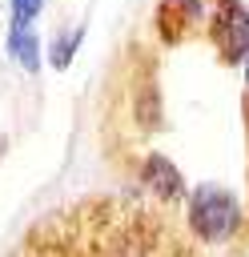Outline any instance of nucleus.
Returning a JSON list of instances; mask_svg holds the SVG:
<instances>
[{
  "instance_id": "423d86ee",
  "label": "nucleus",
  "mask_w": 249,
  "mask_h": 257,
  "mask_svg": "<svg viewBox=\"0 0 249 257\" xmlns=\"http://www.w3.org/2000/svg\"><path fill=\"white\" fill-rule=\"evenodd\" d=\"M84 36H88V24H72V28H56V32H52V40L44 44V64H48V68H56V72H64V68H72V60H76V52H80V44H84Z\"/></svg>"
},
{
  "instance_id": "f03ea898",
  "label": "nucleus",
  "mask_w": 249,
  "mask_h": 257,
  "mask_svg": "<svg viewBox=\"0 0 249 257\" xmlns=\"http://www.w3.org/2000/svg\"><path fill=\"white\" fill-rule=\"evenodd\" d=\"M209 40L221 56V64L241 68L249 56V4L245 0H209Z\"/></svg>"
},
{
  "instance_id": "1a4fd4ad",
  "label": "nucleus",
  "mask_w": 249,
  "mask_h": 257,
  "mask_svg": "<svg viewBox=\"0 0 249 257\" xmlns=\"http://www.w3.org/2000/svg\"><path fill=\"white\" fill-rule=\"evenodd\" d=\"M241 80H245V92H249V56L241 60Z\"/></svg>"
},
{
  "instance_id": "6e6552de",
  "label": "nucleus",
  "mask_w": 249,
  "mask_h": 257,
  "mask_svg": "<svg viewBox=\"0 0 249 257\" xmlns=\"http://www.w3.org/2000/svg\"><path fill=\"white\" fill-rule=\"evenodd\" d=\"M120 257H169V253H161V249H157V245H149V241H125Z\"/></svg>"
},
{
  "instance_id": "39448f33",
  "label": "nucleus",
  "mask_w": 249,
  "mask_h": 257,
  "mask_svg": "<svg viewBox=\"0 0 249 257\" xmlns=\"http://www.w3.org/2000/svg\"><path fill=\"white\" fill-rule=\"evenodd\" d=\"M4 52H8V60H12L20 72L36 76L40 64H44V40L36 36V24H8Z\"/></svg>"
},
{
  "instance_id": "7ed1b4c3",
  "label": "nucleus",
  "mask_w": 249,
  "mask_h": 257,
  "mask_svg": "<svg viewBox=\"0 0 249 257\" xmlns=\"http://www.w3.org/2000/svg\"><path fill=\"white\" fill-rule=\"evenodd\" d=\"M141 185H145V193H149L153 201H161V205H181V201L189 197L185 173H181L177 161L165 157V153H145V161H141Z\"/></svg>"
},
{
  "instance_id": "0eeeda50",
  "label": "nucleus",
  "mask_w": 249,
  "mask_h": 257,
  "mask_svg": "<svg viewBox=\"0 0 249 257\" xmlns=\"http://www.w3.org/2000/svg\"><path fill=\"white\" fill-rule=\"evenodd\" d=\"M48 0H8V24H36Z\"/></svg>"
},
{
  "instance_id": "f257e3e1",
  "label": "nucleus",
  "mask_w": 249,
  "mask_h": 257,
  "mask_svg": "<svg viewBox=\"0 0 249 257\" xmlns=\"http://www.w3.org/2000/svg\"><path fill=\"white\" fill-rule=\"evenodd\" d=\"M185 225L205 245H229L245 229V205L229 185L201 181L185 197Z\"/></svg>"
},
{
  "instance_id": "20e7f679",
  "label": "nucleus",
  "mask_w": 249,
  "mask_h": 257,
  "mask_svg": "<svg viewBox=\"0 0 249 257\" xmlns=\"http://www.w3.org/2000/svg\"><path fill=\"white\" fill-rule=\"evenodd\" d=\"M153 24H157L165 44H177L181 36L209 24V0H161Z\"/></svg>"
}]
</instances>
